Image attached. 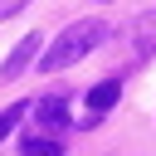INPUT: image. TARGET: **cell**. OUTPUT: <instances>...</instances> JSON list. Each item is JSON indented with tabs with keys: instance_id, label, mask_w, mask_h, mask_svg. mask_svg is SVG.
Returning <instances> with one entry per match:
<instances>
[{
	"instance_id": "52a82bcc",
	"label": "cell",
	"mask_w": 156,
	"mask_h": 156,
	"mask_svg": "<svg viewBox=\"0 0 156 156\" xmlns=\"http://www.w3.org/2000/svg\"><path fill=\"white\" fill-rule=\"evenodd\" d=\"M29 0H0V20H10V15H20Z\"/></svg>"
},
{
	"instance_id": "3957f363",
	"label": "cell",
	"mask_w": 156,
	"mask_h": 156,
	"mask_svg": "<svg viewBox=\"0 0 156 156\" xmlns=\"http://www.w3.org/2000/svg\"><path fill=\"white\" fill-rule=\"evenodd\" d=\"M34 112H39V127H49V132H54V127H58V132L68 127V98H63V93L39 98V102H34Z\"/></svg>"
},
{
	"instance_id": "7a4b0ae2",
	"label": "cell",
	"mask_w": 156,
	"mask_h": 156,
	"mask_svg": "<svg viewBox=\"0 0 156 156\" xmlns=\"http://www.w3.org/2000/svg\"><path fill=\"white\" fill-rule=\"evenodd\" d=\"M39 39H44V34H24V39H20L15 49H10V58L0 63V83H10V78H20V73L29 68V58L39 54Z\"/></svg>"
},
{
	"instance_id": "5b68a950",
	"label": "cell",
	"mask_w": 156,
	"mask_h": 156,
	"mask_svg": "<svg viewBox=\"0 0 156 156\" xmlns=\"http://www.w3.org/2000/svg\"><path fill=\"white\" fill-rule=\"evenodd\" d=\"M20 156H63V141L58 136H24Z\"/></svg>"
},
{
	"instance_id": "277c9868",
	"label": "cell",
	"mask_w": 156,
	"mask_h": 156,
	"mask_svg": "<svg viewBox=\"0 0 156 156\" xmlns=\"http://www.w3.org/2000/svg\"><path fill=\"white\" fill-rule=\"evenodd\" d=\"M117 98H122V83H117V78H102L98 88H88V112H93V117H102V112H112V107H117Z\"/></svg>"
},
{
	"instance_id": "6da1fadb",
	"label": "cell",
	"mask_w": 156,
	"mask_h": 156,
	"mask_svg": "<svg viewBox=\"0 0 156 156\" xmlns=\"http://www.w3.org/2000/svg\"><path fill=\"white\" fill-rule=\"evenodd\" d=\"M107 39V24L102 20H78V24H68L49 49H44V58H39V68L44 73H58V68H73L83 54H93L98 44Z\"/></svg>"
},
{
	"instance_id": "8992f818",
	"label": "cell",
	"mask_w": 156,
	"mask_h": 156,
	"mask_svg": "<svg viewBox=\"0 0 156 156\" xmlns=\"http://www.w3.org/2000/svg\"><path fill=\"white\" fill-rule=\"evenodd\" d=\"M24 112H29V102H15V107H5V112H0V141L20 127V117H24Z\"/></svg>"
}]
</instances>
